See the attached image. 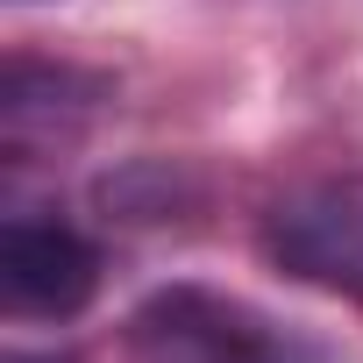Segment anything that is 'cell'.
Listing matches in <instances>:
<instances>
[{"label":"cell","mask_w":363,"mask_h":363,"mask_svg":"<svg viewBox=\"0 0 363 363\" xmlns=\"http://www.w3.org/2000/svg\"><path fill=\"white\" fill-rule=\"evenodd\" d=\"M128 363H328L299 328L214 285H164L128 313Z\"/></svg>","instance_id":"cell-1"},{"label":"cell","mask_w":363,"mask_h":363,"mask_svg":"<svg viewBox=\"0 0 363 363\" xmlns=\"http://www.w3.org/2000/svg\"><path fill=\"white\" fill-rule=\"evenodd\" d=\"M264 250H271V264L292 271L299 285L363 299V171L292 186V193L264 214Z\"/></svg>","instance_id":"cell-2"},{"label":"cell","mask_w":363,"mask_h":363,"mask_svg":"<svg viewBox=\"0 0 363 363\" xmlns=\"http://www.w3.org/2000/svg\"><path fill=\"white\" fill-rule=\"evenodd\" d=\"M100 292V250L65 228V221H36L15 214L0 228V299L22 320H65Z\"/></svg>","instance_id":"cell-3"},{"label":"cell","mask_w":363,"mask_h":363,"mask_svg":"<svg viewBox=\"0 0 363 363\" xmlns=\"http://www.w3.org/2000/svg\"><path fill=\"white\" fill-rule=\"evenodd\" d=\"M8 363H79V356H57V349H15Z\"/></svg>","instance_id":"cell-4"}]
</instances>
